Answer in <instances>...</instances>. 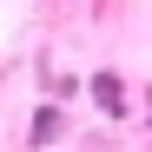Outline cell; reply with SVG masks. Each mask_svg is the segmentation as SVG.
Segmentation results:
<instances>
[{
    "label": "cell",
    "mask_w": 152,
    "mask_h": 152,
    "mask_svg": "<svg viewBox=\"0 0 152 152\" xmlns=\"http://www.w3.org/2000/svg\"><path fill=\"white\" fill-rule=\"evenodd\" d=\"M86 93H93V113L99 119H132V86H126L113 66H99L93 80H86Z\"/></svg>",
    "instance_id": "6da1fadb"
},
{
    "label": "cell",
    "mask_w": 152,
    "mask_h": 152,
    "mask_svg": "<svg viewBox=\"0 0 152 152\" xmlns=\"http://www.w3.org/2000/svg\"><path fill=\"white\" fill-rule=\"evenodd\" d=\"M27 139L33 145H53V139H66V113L46 99V106H33V119H27Z\"/></svg>",
    "instance_id": "7a4b0ae2"
},
{
    "label": "cell",
    "mask_w": 152,
    "mask_h": 152,
    "mask_svg": "<svg viewBox=\"0 0 152 152\" xmlns=\"http://www.w3.org/2000/svg\"><path fill=\"white\" fill-rule=\"evenodd\" d=\"M145 126H152V86H145Z\"/></svg>",
    "instance_id": "3957f363"
}]
</instances>
